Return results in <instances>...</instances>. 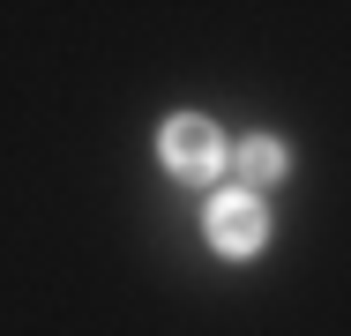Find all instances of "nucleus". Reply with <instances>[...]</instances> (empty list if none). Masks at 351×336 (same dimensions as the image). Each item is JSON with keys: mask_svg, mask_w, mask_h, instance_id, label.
Segmentation results:
<instances>
[{"mask_svg": "<svg viewBox=\"0 0 351 336\" xmlns=\"http://www.w3.org/2000/svg\"><path fill=\"white\" fill-rule=\"evenodd\" d=\"M157 157H165L172 180H217L224 172V134L202 112H180V120H165V134H157Z\"/></svg>", "mask_w": 351, "mask_h": 336, "instance_id": "1", "label": "nucleus"}, {"mask_svg": "<svg viewBox=\"0 0 351 336\" xmlns=\"http://www.w3.org/2000/svg\"><path fill=\"white\" fill-rule=\"evenodd\" d=\"M202 232H210L217 254H254L262 239H269V209L254 187H224V195L202 209Z\"/></svg>", "mask_w": 351, "mask_h": 336, "instance_id": "2", "label": "nucleus"}, {"mask_svg": "<svg viewBox=\"0 0 351 336\" xmlns=\"http://www.w3.org/2000/svg\"><path fill=\"white\" fill-rule=\"evenodd\" d=\"M284 165L291 157H284L277 134H247L239 142V187H269V180H284Z\"/></svg>", "mask_w": 351, "mask_h": 336, "instance_id": "3", "label": "nucleus"}]
</instances>
